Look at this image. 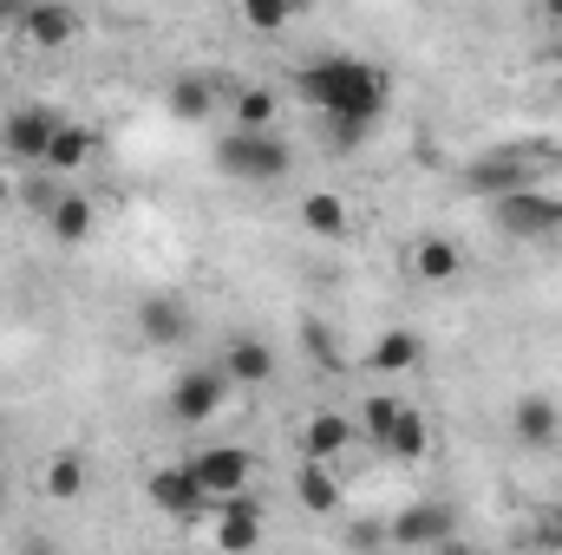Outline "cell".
Segmentation results:
<instances>
[{
	"instance_id": "d4e9b609",
	"label": "cell",
	"mask_w": 562,
	"mask_h": 555,
	"mask_svg": "<svg viewBox=\"0 0 562 555\" xmlns=\"http://www.w3.org/2000/svg\"><path fill=\"white\" fill-rule=\"evenodd\" d=\"M46 497H53V503H79V497H86V457H79V451H53V464H46Z\"/></svg>"
},
{
	"instance_id": "2e32d148",
	"label": "cell",
	"mask_w": 562,
	"mask_h": 555,
	"mask_svg": "<svg viewBox=\"0 0 562 555\" xmlns=\"http://www.w3.org/2000/svg\"><path fill=\"white\" fill-rule=\"evenodd\" d=\"M419 360H425V340H419V333H413V327H386V333L367 347V360H360V366H373L380 380H393V373H413Z\"/></svg>"
},
{
	"instance_id": "3957f363",
	"label": "cell",
	"mask_w": 562,
	"mask_h": 555,
	"mask_svg": "<svg viewBox=\"0 0 562 555\" xmlns=\"http://www.w3.org/2000/svg\"><path fill=\"white\" fill-rule=\"evenodd\" d=\"M367 438L380 444V457H393V464H419L425 451H431V424H425L419 406H400V399H386V393H373L367 406Z\"/></svg>"
},
{
	"instance_id": "f1b7e54d",
	"label": "cell",
	"mask_w": 562,
	"mask_h": 555,
	"mask_svg": "<svg viewBox=\"0 0 562 555\" xmlns=\"http://www.w3.org/2000/svg\"><path fill=\"white\" fill-rule=\"evenodd\" d=\"M347 543H353V550H360V555H367V550H386V530H353Z\"/></svg>"
},
{
	"instance_id": "4fadbf2b",
	"label": "cell",
	"mask_w": 562,
	"mask_h": 555,
	"mask_svg": "<svg viewBox=\"0 0 562 555\" xmlns=\"http://www.w3.org/2000/svg\"><path fill=\"white\" fill-rule=\"evenodd\" d=\"M281 366V353L262 340V333H236L229 347H223V373H229V386H269Z\"/></svg>"
},
{
	"instance_id": "8fae6325",
	"label": "cell",
	"mask_w": 562,
	"mask_h": 555,
	"mask_svg": "<svg viewBox=\"0 0 562 555\" xmlns=\"http://www.w3.org/2000/svg\"><path fill=\"white\" fill-rule=\"evenodd\" d=\"M210 536H216V550L223 555H256L262 550V503H256V497H229V503H216Z\"/></svg>"
},
{
	"instance_id": "7c38bea8",
	"label": "cell",
	"mask_w": 562,
	"mask_h": 555,
	"mask_svg": "<svg viewBox=\"0 0 562 555\" xmlns=\"http://www.w3.org/2000/svg\"><path fill=\"white\" fill-rule=\"evenodd\" d=\"M79 13L72 7H59V0H33L26 13H20V39L26 46H40V53H59V46H72L79 39Z\"/></svg>"
},
{
	"instance_id": "603a6c76",
	"label": "cell",
	"mask_w": 562,
	"mask_h": 555,
	"mask_svg": "<svg viewBox=\"0 0 562 555\" xmlns=\"http://www.w3.org/2000/svg\"><path fill=\"white\" fill-rule=\"evenodd\" d=\"M92 150H99V138L86 125H59V138L46 150V177H72L79 163H92Z\"/></svg>"
},
{
	"instance_id": "83f0119b",
	"label": "cell",
	"mask_w": 562,
	"mask_h": 555,
	"mask_svg": "<svg viewBox=\"0 0 562 555\" xmlns=\"http://www.w3.org/2000/svg\"><path fill=\"white\" fill-rule=\"evenodd\" d=\"M13 555H59V543H53V536H20Z\"/></svg>"
},
{
	"instance_id": "7a4b0ae2",
	"label": "cell",
	"mask_w": 562,
	"mask_h": 555,
	"mask_svg": "<svg viewBox=\"0 0 562 555\" xmlns=\"http://www.w3.org/2000/svg\"><path fill=\"white\" fill-rule=\"evenodd\" d=\"M543 177H562V144H491V150L464 157V170H458V183L491 203H504L517 190H543Z\"/></svg>"
},
{
	"instance_id": "30bf717a",
	"label": "cell",
	"mask_w": 562,
	"mask_h": 555,
	"mask_svg": "<svg viewBox=\"0 0 562 555\" xmlns=\"http://www.w3.org/2000/svg\"><path fill=\"white\" fill-rule=\"evenodd\" d=\"M451 530H458V517H451V503H406L393 523H386V543H400V550H438V543H451Z\"/></svg>"
},
{
	"instance_id": "f546056e",
	"label": "cell",
	"mask_w": 562,
	"mask_h": 555,
	"mask_svg": "<svg viewBox=\"0 0 562 555\" xmlns=\"http://www.w3.org/2000/svg\"><path fill=\"white\" fill-rule=\"evenodd\" d=\"M20 13H26V7H13V0H0V26H13V33H20Z\"/></svg>"
},
{
	"instance_id": "5b68a950",
	"label": "cell",
	"mask_w": 562,
	"mask_h": 555,
	"mask_svg": "<svg viewBox=\"0 0 562 555\" xmlns=\"http://www.w3.org/2000/svg\"><path fill=\"white\" fill-rule=\"evenodd\" d=\"M491 223L517 242H550V236H562V196L557 190H517V196L491 203Z\"/></svg>"
},
{
	"instance_id": "d6986e66",
	"label": "cell",
	"mask_w": 562,
	"mask_h": 555,
	"mask_svg": "<svg viewBox=\"0 0 562 555\" xmlns=\"http://www.w3.org/2000/svg\"><path fill=\"white\" fill-rule=\"evenodd\" d=\"M301 444H307V457H314V464H334V457L353 444V418H340V412H307V424H301Z\"/></svg>"
},
{
	"instance_id": "484cf974",
	"label": "cell",
	"mask_w": 562,
	"mask_h": 555,
	"mask_svg": "<svg viewBox=\"0 0 562 555\" xmlns=\"http://www.w3.org/2000/svg\"><path fill=\"white\" fill-rule=\"evenodd\" d=\"M243 20H249V26H256V33H281V26H288V20H294V7H288V0H249V7H243Z\"/></svg>"
},
{
	"instance_id": "e0dca14e",
	"label": "cell",
	"mask_w": 562,
	"mask_h": 555,
	"mask_svg": "<svg viewBox=\"0 0 562 555\" xmlns=\"http://www.w3.org/2000/svg\"><path fill=\"white\" fill-rule=\"evenodd\" d=\"M164 105H170L183 125H203V118L223 105V92H216V79H203V72H177V79L164 86Z\"/></svg>"
},
{
	"instance_id": "ffe728a7",
	"label": "cell",
	"mask_w": 562,
	"mask_h": 555,
	"mask_svg": "<svg viewBox=\"0 0 562 555\" xmlns=\"http://www.w3.org/2000/svg\"><path fill=\"white\" fill-rule=\"evenodd\" d=\"M301 229L321 236V242H340V236H347V196H334V190H307V196H301Z\"/></svg>"
},
{
	"instance_id": "ba28073f",
	"label": "cell",
	"mask_w": 562,
	"mask_h": 555,
	"mask_svg": "<svg viewBox=\"0 0 562 555\" xmlns=\"http://www.w3.org/2000/svg\"><path fill=\"white\" fill-rule=\"evenodd\" d=\"M144 497H150V510H164L170 523H203L216 503L203 497V484L190 477V464H164V471H150L144 477Z\"/></svg>"
},
{
	"instance_id": "277c9868",
	"label": "cell",
	"mask_w": 562,
	"mask_h": 555,
	"mask_svg": "<svg viewBox=\"0 0 562 555\" xmlns=\"http://www.w3.org/2000/svg\"><path fill=\"white\" fill-rule=\"evenodd\" d=\"M216 170L236 183H281L294 170V150L281 132H229L216 144Z\"/></svg>"
},
{
	"instance_id": "8992f818",
	"label": "cell",
	"mask_w": 562,
	"mask_h": 555,
	"mask_svg": "<svg viewBox=\"0 0 562 555\" xmlns=\"http://www.w3.org/2000/svg\"><path fill=\"white\" fill-rule=\"evenodd\" d=\"M59 125H66V118H53L46 105H13V112L0 118V157H7V163L46 170V150H53V138H59Z\"/></svg>"
},
{
	"instance_id": "4dcf8cb0",
	"label": "cell",
	"mask_w": 562,
	"mask_h": 555,
	"mask_svg": "<svg viewBox=\"0 0 562 555\" xmlns=\"http://www.w3.org/2000/svg\"><path fill=\"white\" fill-rule=\"evenodd\" d=\"M543 20H550V26H562V0H543Z\"/></svg>"
},
{
	"instance_id": "1f68e13d",
	"label": "cell",
	"mask_w": 562,
	"mask_h": 555,
	"mask_svg": "<svg viewBox=\"0 0 562 555\" xmlns=\"http://www.w3.org/2000/svg\"><path fill=\"white\" fill-rule=\"evenodd\" d=\"M431 555H477V550H464V543H438Z\"/></svg>"
},
{
	"instance_id": "44dd1931",
	"label": "cell",
	"mask_w": 562,
	"mask_h": 555,
	"mask_svg": "<svg viewBox=\"0 0 562 555\" xmlns=\"http://www.w3.org/2000/svg\"><path fill=\"white\" fill-rule=\"evenodd\" d=\"M229 112H236V132H276L281 92L276 86H243V92L229 99Z\"/></svg>"
},
{
	"instance_id": "9a60e30c",
	"label": "cell",
	"mask_w": 562,
	"mask_h": 555,
	"mask_svg": "<svg viewBox=\"0 0 562 555\" xmlns=\"http://www.w3.org/2000/svg\"><path fill=\"white\" fill-rule=\"evenodd\" d=\"M510 438H517V444H530V451L557 444V438H562V406L550 399V393H524V399L510 406Z\"/></svg>"
},
{
	"instance_id": "5bb4252c",
	"label": "cell",
	"mask_w": 562,
	"mask_h": 555,
	"mask_svg": "<svg viewBox=\"0 0 562 555\" xmlns=\"http://www.w3.org/2000/svg\"><path fill=\"white\" fill-rule=\"evenodd\" d=\"M138 333L150 347H183V340H190V301H177V294H144L138 301Z\"/></svg>"
},
{
	"instance_id": "836d02e7",
	"label": "cell",
	"mask_w": 562,
	"mask_h": 555,
	"mask_svg": "<svg viewBox=\"0 0 562 555\" xmlns=\"http://www.w3.org/2000/svg\"><path fill=\"white\" fill-rule=\"evenodd\" d=\"M0 503H7V477H0Z\"/></svg>"
},
{
	"instance_id": "4316f807",
	"label": "cell",
	"mask_w": 562,
	"mask_h": 555,
	"mask_svg": "<svg viewBox=\"0 0 562 555\" xmlns=\"http://www.w3.org/2000/svg\"><path fill=\"white\" fill-rule=\"evenodd\" d=\"M537 536H543L550 550H562V510H543V523H537Z\"/></svg>"
},
{
	"instance_id": "52a82bcc",
	"label": "cell",
	"mask_w": 562,
	"mask_h": 555,
	"mask_svg": "<svg viewBox=\"0 0 562 555\" xmlns=\"http://www.w3.org/2000/svg\"><path fill=\"white\" fill-rule=\"evenodd\" d=\"M190 464V477L203 484V497L210 503H229V497H249V471H256V457L243 451V444H203L196 457H183Z\"/></svg>"
},
{
	"instance_id": "6da1fadb",
	"label": "cell",
	"mask_w": 562,
	"mask_h": 555,
	"mask_svg": "<svg viewBox=\"0 0 562 555\" xmlns=\"http://www.w3.org/2000/svg\"><path fill=\"white\" fill-rule=\"evenodd\" d=\"M294 92L327 118V144L334 150H353L380 132L386 118V99H393V79L353 53H327V59H307L294 72Z\"/></svg>"
},
{
	"instance_id": "9c48e42d",
	"label": "cell",
	"mask_w": 562,
	"mask_h": 555,
	"mask_svg": "<svg viewBox=\"0 0 562 555\" xmlns=\"http://www.w3.org/2000/svg\"><path fill=\"white\" fill-rule=\"evenodd\" d=\"M223 399H229V373L223 366H190L170 386V418L177 424H210V418L223 412Z\"/></svg>"
},
{
	"instance_id": "ac0fdd59",
	"label": "cell",
	"mask_w": 562,
	"mask_h": 555,
	"mask_svg": "<svg viewBox=\"0 0 562 555\" xmlns=\"http://www.w3.org/2000/svg\"><path fill=\"white\" fill-rule=\"evenodd\" d=\"M294 497H301L307 517H334V510H340V477H334V464L301 457V471H294Z\"/></svg>"
},
{
	"instance_id": "d6a6232c",
	"label": "cell",
	"mask_w": 562,
	"mask_h": 555,
	"mask_svg": "<svg viewBox=\"0 0 562 555\" xmlns=\"http://www.w3.org/2000/svg\"><path fill=\"white\" fill-rule=\"evenodd\" d=\"M7 196H13V190H7V177H0V209H7Z\"/></svg>"
},
{
	"instance_id": "7402d4cb",
	"label": "cell",
	"mask_w": 562,
	"mask_h": 555,
	"mask_svg": "<svg viewBox=\"0 0 562 555\" xmlns=\"http://www.w3.org/2000/svg\"><path fill=\"white\" fill-rule=\"evenodd\" d=\"M92 223H99V216H92V196H79V190H66V196L53 203V216H46V229H53L66 249H79V242L92 236Z\"/></svg>"
},
{
	"instance_id": "cb8c5ba5",
	"label": "cell",
	"mask_w": 562,
	"mask_h": 555,
	"mask_svg": "<svg viewBox=\"0 0 562 555\" xmlns=\"http://www.w3.org/2000/svg\"><path fill=\"white\" fill-rule=\"evenodd\" d=\"M458 269H464V249L451 236H425L419 249H413V275L419 281H451Z\"/></svg>"
}]
</instances>
